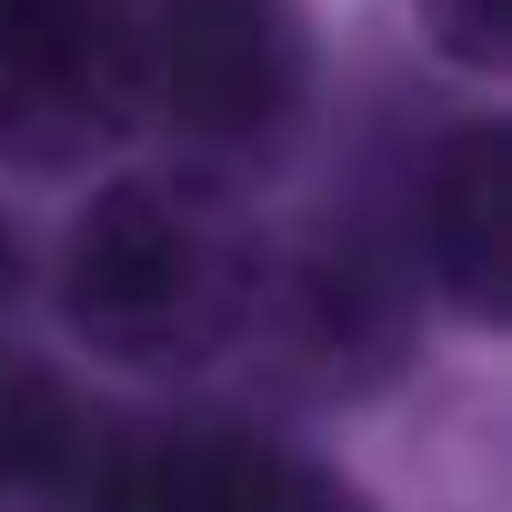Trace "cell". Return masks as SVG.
Instances as JSON below:
<instances>
[{
	"mask_svg": "<svg viewBox=\"0 0 512 512\" xmlns=\"http://www.w3.org/2000/svg\"><path fill=\"white\" fill-rule=\"evenodd\" d=\"M272 231L211 171H111L61 241V322L111 372H211L251 332Z\"/></svg>",
	"mask_w": 512,
	"mask_h": 512,
	"instance_id": "6da1fadb",
	"label": "cell"
},
{
	"mask_svg": "<svg viewBox=\"0 0 512 512\" xmlns=\"http://www.w3.org/2000/svg\"><path fill=\"white\" fill-rule=\"evenodd\" d=\"M141 121L181 141V171H262L312 121L302 0H151L141 11Z\"/></svg>",
	"mask_w": 512,
	"mask_h": 512,
	"instance_id": "7a4b0ae2",
	"label": "cell"
},
{
	"mask_svg": "<svg viewBox=\"0 0 512 512\" xmlns=\"http://www.w3.org/2000/svg\"><path fill=\"white\" fill-rule=\"evenodd\" d=\"M412 302L422 272L372 211H322L262 251L241 352L302 402H372L412 362Z\"/></svg>",
	"mask_w": 512,
	"mask_h": 512,
	"instance_id": "3957f363",
	"label": "cell"
},
{
	"mask_svg": "<svg viewBox=\"0 0 512 512\" xmlns=\"http://www.w3.org/2000/svg\"><path fill=\"white\" fill-rule=\"evenodd\" d=\"M81 512H382L352 472L282 442L272 422H101L71 482Z\"/></svg>",
	"mask_w": 512,
	"mask_h": 512,
	"instance_id": "277c9868",
	"label": "cell"
},
{
	"mask_svg": "<svg viewBox=\"0 0 512 512\" xmlns=\"http://www.w3.org/2000/svg\"><path fill=\"white\" fill-rule=\"evenodd\" d=\"M502 171H512V131L502 121H452L422 171H412V272L422 292H442L472 332H492L512 312V231H502Z\"/></svg>",
	"mask_w": 512,
	"mask_h": 512,
	"instance_id": "5b68a950",
	"label": "cell"
},
{
	"mask_svg": "<svg viewBox=\"0 0 512 512\" xmlns=\"http://www.w3.org/2000/svg\"><path fill=\"white\" fill-rule=\"evenodd\" d=\"M91 402L41 362V352H11L0 342V512H41V502H71L81 462H91Z\"/></svg>",
	"mask_w": 512,
	"mask_h": 512,
	"instance_id": "8992f818",
	"label": "cell"
},
{
	"mask_svg": "<svg viewBox=\"0 0 512 512\" xmlns=\"http://www.w3.org/2000/svg\"><path fill=\"white\" fill-rule=\"evenodd\" d=\"M422 31H432L442 61H462V71L492 81L512 61V0H422Z\"/></svg>",
	"mask_w": 512,
	"mask_h": 512,
	"instance_id": "52a82bcc",
	"label": "cell"
},
{
	"mask_svg": "<svg viewBox=\"0 0 512 512\" xmlns=\"http://www.w3.org/2000/svg\"><path fill=\"white\" fill-rule=\"evenodd\" d=\"M21 302H31V241H21L11 211H0V322H11Z\"/></svg>",
	"mask_w": 512,
	"mask_h": 512,
	"instance_id": "ba28073f",
	"label": "cell"
}]
</instances>
